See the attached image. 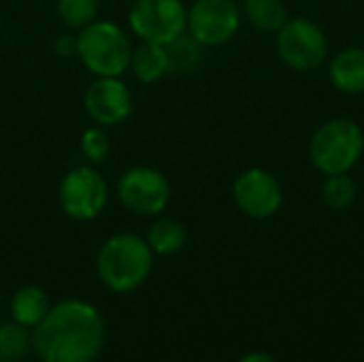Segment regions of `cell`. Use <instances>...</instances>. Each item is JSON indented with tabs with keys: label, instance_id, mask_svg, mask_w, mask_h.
I'll use <instances>...</instances> for the list:
<instances>
[{
	"label": "cell",
	"instance_id": "obj_1",
	"mask_svg": "<svg viewBox=\"0 0 364 362\" xmlns=\"http://www.w3.org/2000/svg\"><path fill=\"white\" fill-rule=\"evenodd\" d=\"M102 346V316L94 305L79 299L51 305L32 335V348L45 362H92Z\"/></svg>",
	"mask_w": 364,
	"mask_h": 362
},
{
	"label": "cell",
	"instance_id": "obj_2",
	"mask_svg": "<svg viewBox=\"0 0 364 362\" xmlns=\"http://www.w3.org/2000/svg\"><path fill=\"white\" fill-rule=\"evenodd\" d=\"M154 267V252L149 243L132 233L109 237L96 258L100 282L117 294L132 292L145 284Z\"/></svg>",
	"mask_w": 364,
	"mask_h": 362
},
{
	"label": "cell",
	"instance_id": "obj_3",
	"mask_svg": "<svg viewBox=\"0 0 364 362\" xmlns=\"http://www.w3.org/2000/svg\"><path fill=\"white\" fill-rule=\"evenodd\" d=\"M130 36L113 21L96 19L77 32V58L94 77H122L130 68Z\"/></svg>",
	"mask_w": 364,
	"mask_h": 362
},
{
	"label": "cell",
	"instance_id": "obj_4",
	"mask_svg": "<svg viewBox=\"0 0 364 362\" xmlns=\"http://www.w3.org/2000/svg\"><path fill=\"white\" fill-rule=\"evenodd\" d=\"M363 154V128L348 117L324 122L309 143V158L314 166L326 177L350 173L358 164Z\"/></svg>",
	"mask_w": 364,
	"mask_h": 362
},
{
	"label": "cell",
	"instance_id": "obj_5",
	"mask_svg": "<svg viewBox=\"0 0 364 362\" xmlns=\"http://www.w3.org/2000/svg\"><path fill=\"white\" fill-rule=\"evenodd\" d=\"M128 26L139 41L168 45L188 32V6L183 0H134Z\"/></svg>",
	"mask_w": 364,
	"mask_h": 362
},
{
	"label": "cell",
	"instance_id": "obj_6",
	"mask_svg": "<svg viewBox=\"0 0 364 362\" xmlns=\"http://www.w3.org/2000/svg\"><path fill=\"white\" fill-rule=\"evenodd\" d=\"M275 47L282 62L299 73L316 70L328 55V38L324 30L307 17L288 19L277 32Z\"/></svg>",
	"mask_w": 364,
	"mask_h": 362
},
{
	"label": "cell",
	"instance_id": "obj_7",
	"mask_svg": "<svg viewBox=\"0 0 364 362\" xmlns=\"http://www.w3.org/2000/svg\"><path fill=\"white\" fill-rule=\"evenodd\" d=\"M109 198V188L105 177L94 166H75L70 169L58 188V201L62 211L75 222L96 220Z\"/></svg>",
	"mask_w": 364,
	"mask_h": 362
},
{
	"label": "cell",
	"instance_id": "obj_8",
	"mask_svg": "<svg viewBox=\"0 0 364 362\" xmlns=\"http://www.w3.org/2000/svg\"><path fill=\"white\" fill-rule=\"evenodd\" d=\"M119 203L136 215H160L171 201V183L158 169L132 166L117 181Z\"/></svg>",
	"mask_w": 364,
	"mask_h": 362
},
{
	"label": "cell",
	"instance_id": "obj_9",
	"mask_svg": "<svg viewBox=\"0 0 364 362\" xmlns=\"http://www.w3.org/2000/svg\"><path fill=\"white\" fill-rule=\"evenodd\" d=\"M241 11L235 0H194L188 9V34L205 47H220L235 38Z\"/></svg>",
	"mask_w": 364,
	"mask_h": 362
},
{
	"label": "cell",
	"instance_id": "obj_10",
	"mask_svg": "<svg viewBox=\"0 0 364 362\" xmlns=\"http://www.w3.org/2000/svg\"><path fill=\"white\" fill-rule=\"evenodd\" d=\"M83 107L96 126L109 128L132 115L134 100L122 77H96L83 94Z\"/></svg>",
	"mask_w": 364,
	"mask_h": 362
},
{
	"label": "cell",
	"instance_id": "obj_11",
	"mask_svg": "<svg viewBox=\"0 0 364 362\" xmlns=\"http://www.w3.org/2000/svg\"><path fill=\"white\" fill-rule=\"evenodd\" d=\"M232 198L245 215L254 220H267L279 211L284 192L279 181L269 171L247 169L235 179Z\"/></svg>",
	"mask_w": 364,
	"mask_h": 362
},
{
	"label": "cell",
	"instance_id": "obj_12",
	"mask_svg": "<svg viewBox=\"0 0 364 362\" xmlns=\"http://www.w3.org/2000/svg\"><path fill=\"white\" fill-rule=\"evenodd\" d=\"M333 85L343 94H363L364 92V47L341 49L328 68Z\"/></svg>",
	"mask_w": 364,
	"mask_h": 362
},
{
	"label": "cell",
	"instance_id": "obj_13",
	"mask_svg": "<svg viewBox=\"0 0 364 362\" xmlns=\"http://www.w3.org/2000/svg\"><path fill=\"white\" fill-rule=\"evenodd\" d=\"M49 309H51L49 297L38 286H23L11 299L13 322L21 324L26 329H36L45 320Z\"/></svg>",
	"mask_w": 364,
	"mask_h": 362
},
{
	"label": "cell",
	"instance_id": "obj_14",
	"mask_svg": "<svg viewBox=\"0 0 364 362\" xmlns=\"http://www.w3.org/2000/svg\"><path fill=\"white\" fill-rule=\"evenodd\" d=\"M128 70H132V75L141 83H156V81H160L164 75H168L166 45L141 41L139 47L132 49V58H130V68Z\"/></svg>",
	"mask_w": 364,
	"mask_h": 362
},
{
	"label": "cell",
	"instance_id": "obj_15",
	"mask_svg": "<svg viewBox=\"0 0 364 362\" xmlns=\"http://www.w3.org/2000/svg\"><path fill=\"white\" fill-rule=\"evenodd\" d=\"M154 252V256H173L179 250H183L186 241H188V230L181 222L173 220V218H162L156 220L149 230H147V239H145Z\"/></svg>",
	"mask_w": 364,
	"mask_h": 362
},
{
	"label": "cell",
	"instance_id": "obj_16",
	"mask_svg": "<svg viewBox=\"0 0 364 362\" xmlns=\"http://www.w3.org/2000/svg\"><path fill=\"white\" fill-rule=\"evenodd\" d=\"M243 11L250 23L262 32L277 34L284 28V23L290 19L284 0H245Z\"/></svg>",
	"mask_w": 364,
	"mask_h": 362
},
{
	"label": "cell",
	"instance_id": "obj_17",
	"mask_svg": "<svg viewBox=\"0 0 364 362\" xmlns=\"http://www.w3.org/2000/svg\"><path fill=\"white\" fill-rule=\"evenodd\" d=\"M166 53H168V73H192L200 66L205 58L203 55L205 45H200L194 36L183 32L181 36H177L166 45Z\"/></svg>",
	"mask_w": 364,
	"mask_h": 362
},
{
	"label": "cell",
	"instance_id": "obj_18",
	"mask_svg": "<svg viewBox=\"0 0 364 362\" xmlns=\"http://www.w3.org/2000/svg\"><path fill=\"white\" fill-rule=\"evenodd\" d=\"M32 348V335L26 326L17 322H6L0 326V361L19 362L30 354Z\"/></svg>",
	"mask_w": 364,
	"mask_h": 362
},
{
	"label": "cell",
	"instance_id": "obj_19",
	"mask_svg": "<svg viewBox=\"0 0 364 362\" xmlns=\"http://www.w3.org/2000/svg\"><path fill=\"white\" fill-rule=\"evenodd\" d=\"M100 0H58V15L70 30H83L98 19Z\"/></svg>",
	"mask_w": 364,
	"mask_h": 362
},
{
	"label": "cell",
	"instance_id": "obj_20",
	"mask_svg": "<svg viewBox=\"0 0 364 362\" xmlns=\"http://www.w3.org/2000/svg\"><path fill=\"white\" fill-rule=\"evenodd\" d=\"M322 198L324 203L335 211H346L356 201V183L348 173L341 175H328L322 186Z\"/></svg>",
	"mask_w": 364,
	"mask_h": 362
},
{
	"label": "cell",
	"instance_id": "obj_21",
	"mask_svg": "<svg viewBox=\"0 0 364 362\" xmlns=\"http://www.w3.org/2000/svg\"><path fill=\"white\" fill-rule=\"evenodd\" d=\"M81 151L90 164H102L109 158L111 143L102 126H90L81 134Z\"/></svg>",
	"mask_w": 364,
	"mask_h": 362
},
{
	"label": "cell",
	"instance_id": "obj_22",
	"mask_svg": "<svg viewBox=\"0 0 364 362\" xmlns=\"http://www.w3.org/2000/svg\"><path fill=\"white\" fill-rule=\"evenodd\" d=\"M53 49L60 58H77V34H60L53 43Z\"/></svg>",
	"mask_w": 364,
	"mask_h": 362
},
{
	"label": "cell",
	"instance_id": "obj_23",
	"mask_svg": "<svg viewBox=\"0 0 364 362\" xmlns=\"http://www.w3.org/2000/svg\"><path fill=\"white\" fill-rule=\"evenodd\" d=\"M239 362H277L273 356H269V354H262V352H254V354H247V356H243Z\"/></svg>",
	"mask_w": 364,
	"mask_h": 362
},
{
	"label": "cell",
	"instance_id": "obj_24",
	"mask_svg": "<svg viewBox=\"0 0 364 362\" xmlns=\"http://www.w3.org/2000/svg\"><path fill=\"white\" fill-rule=\"evenodd\" d=\"M43 362H45V361H43Z\"/></svg>",
	"mask_w": 364,
	"mask_h": 362
}]
</instances>
